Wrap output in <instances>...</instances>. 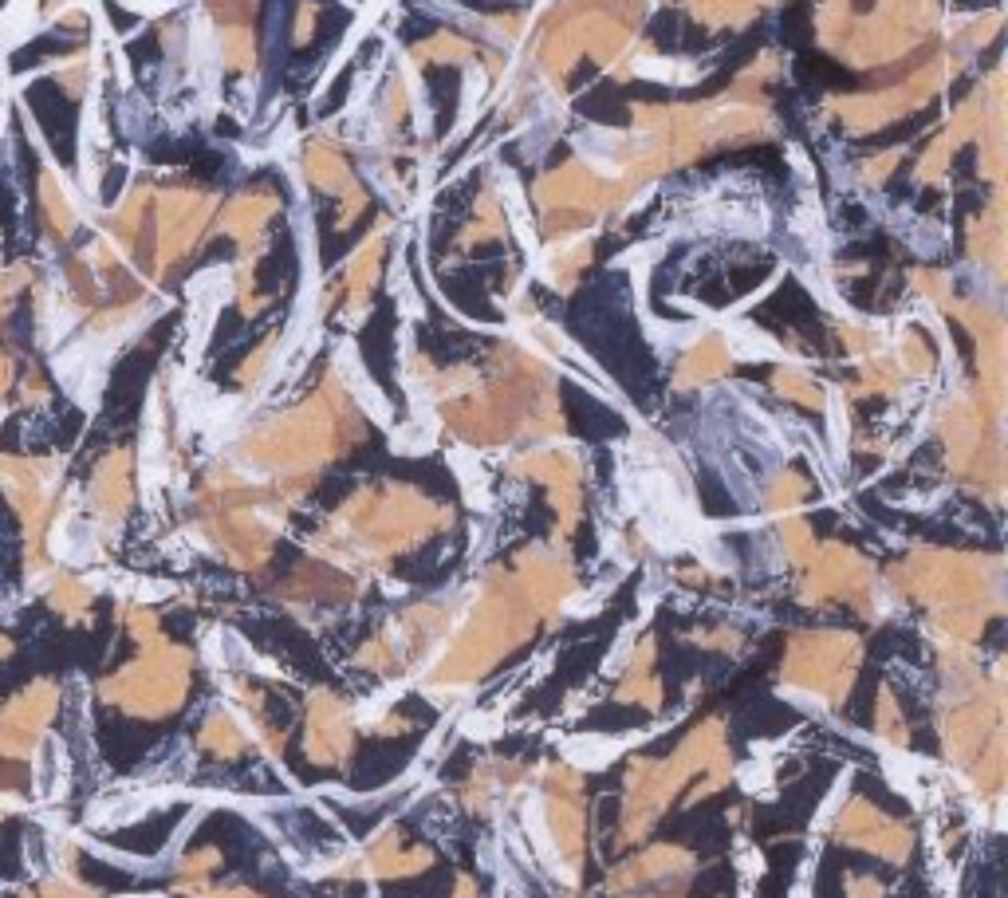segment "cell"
<instances>
[{
	"mask_svg": "<svg viewBox=\"0 0 1008 898\" xmlns=\"http://www.w3.org/2000/svg\"><path fill=\"white\" fill-rule=\"evenodd\" d=\"M107 351H111L107 339H79V343H71L67 351H60V355L52 359L56 379L63 383V390H67L75 402H83L87 410H95V402H99Z\"/></svg>",
	"mask_w": 1008,
	"mask_h": 898,
	"instance_id": "1",
	"label": "cell"
},
{
	"mask_svg": "<svg viewBox=\"0 0 1008 898\" xmlns=\"http://www.w3.org/2000/svg\"><path fill=\"white\" fill-rule=\"evenodd\" d=\"M52 556L60 564H71V568L91 564L95 560V536H91V528L83 520H75V516H63L60 524H56V532H52Z\"/></svg>",
	"mask_w": 1008,
	"mask_h": 898,
	"instance_id": "2",
	"label": "cell"
},
{
	"mask_svg": "<svg viewBox=\"0 0 1008 898\" xmlns=\"http://www.w3.org/2000/svg\"><path fill=\"white\" fill-rule=\"evenodd\" d=\"M60 769L63 765V749L56 737H48L44 745H40V772H36V792H40V800H56L63 792V784H67V776Z\"/></svg>",
	"mask_w": 1008,
	"mask_h": 898,
	"instance_id": "3",
	"label": "cell"
}]
</instances>
